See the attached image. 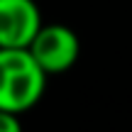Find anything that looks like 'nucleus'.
Returning a JSON list of instances; mask_svg holds the SVG:
<instances>
[{"label":"nucleus","mask_w":132,"mask_h":132,"mask_svg":"<svg viewBox=\"0 0 132 132\" xmlns=\"http://www.w3.org/2000/svg\"><path fill=\"white\" fill-rule=\"evenodd\" d=\"M27 49L44 73H61L76 64L81 44L66 24H42Z\"/></svg>","instance_id":"obj_2"},{"label":"nucleus","mask_w":132,"mask_h":132,"mask_svg":"<svg viewBox=\"0 0 132 132\" xmlns=\"http://www.w3.org/2000/svg\"><path fill=\"white\" fill-rule=\"evenodd\" d=\"M42 27L34 0H0V49H27Z\"/></svg>","instance_id":"obj_3"},{"label":"nucleus","mask_w":132,"mask_h":132,"mask_svg":"<svg viewBox=\"0 0 132 132\" xmlns=\"http://www.w3.org/2000/svg\"><path fill=\"white\" fill-rule=\"evenodd\" d=\"M0 132H22V125L15 113L0 110Z\"/></svg>","instance_id":"obj_4"},{"label":"nucleus","mask_w":132,"mask_h":132,"mask_svg":"<svg viewBox=\"0 0 132 132\" xmlns=\"http://www.w3.org/2000/svg\"><path fill=\"white\" fill-rule=\"evenodd\" d=\"M47 88V73L29 49H0V110L24 113L39 103Z\"/></svg>","instance_id":"obj_1"}]
</instances>
